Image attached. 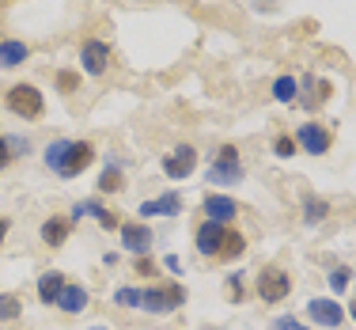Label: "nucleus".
Here are the masks:
<instances>
[{"instance_id":"obj_1","label":"nucleus","mask_w":356,"mask_h":330,"mask_svg":"<svg viewBox=\"0 0 356 330\" xmlns=\"http://www.w3.org/2000/svg\"><path fill=\"white\" fill-rule=\"evenodd\" d=\"M42 159H46V167L54 175H61V179H76V175H83L91 167V159H95V145L91 141H54V145H46L42 152Z\"/></svg>"},{"instance_id":"obj_2","label":"nucleus","mask_w":356,"mask_h":330,"mask_svg":"<svg viewBox=\"0 0 356 330\" xmlns=\"http://www.w3.org/2000/svg\"><path fill=\"white\" fill-rule=\"evenodd\" d=\"M205 179L213 182V186H235V182H243V159H239V152H235L232 145H220L216 156H213V164H209V171H205Z\"/></svg>"},{"instance_id":"obj_3","label":"nucleus","mask_w":356,"mask_h":330,"mask_svg":"<svg viewBox=\"0 0 356 330\" xmlns=\"http://www.w3.org/2000/svg\"><path fill=\"white\" fill-rule=\"evenodd\" d=\"M182 304H186L182 285H152V289H140V308L148 315H167V311L182 308Z\"/></svg>"},{"instance_id":"obj_4","label":"nucleus","mask_w":356,"mask_h":330,"mask_svg":"<svg viewBox=\"0 0 356 330\" xmlns=\"http://www.w3.org/2000/svg\"><path fill=\"white\" fill-rule=\"evenodd\" d=\"M4 103L19 118H42V110H46V99H42V91L35 84H15V88H8Z\"/></svg>"},{"instance_id":"obj_5","label":"nucleus","mask_w":356,"mask_h":330,"mask_svg":"<svg viewBox=\"0 0 356 330\" xmlns=\"http://www.w3.org/2000/svg\"><path fill=\"white\" fill-rule=\"evenodd\" d=\"M254 289H258V296L266 304H281L288 292H292V277L284 274V269H277V266H266L258 274V281H254Z\"/></svg>"},{"instance_id":"obj_6","label":"nucleus","mask_w":356,"mask_h":330,"mask_svg":"<svg viewBox=\"0 0 356 330\" xmlns=\"http://www.w3.org/2000/svg\"><path fill=\"white\" fill-rule=\"evenodd\" d=\"M330 145H334V137H330V129L318 122H303L300 129H296V148L311 152V156H326Z\"/></svg>"},{"instance_id":"obj_7","label":"nucleus","mask_w":356,"mask_h":330,"mask_svg":"<svg viewBox=\"0 0 356 330\" xmlns=\"http://www.w3.org/2000/svg\"><path fill=\"white\" fill-rule=\"evenodd\" d=\"M80 69L88 72V76H95V80L110 69V46H106L103 38H88L80 46Z\"/></svg>"},{"instance_id":"obj_8","label":"nucleus","mask_w":356,"mask_h":330,"mask_svg":"<svg viewBox=\"0 0 356 330\" xmlns=\"http://www.w3.org/2000/svg\"><path fill=\"white\" fill-rule=\"evenodd\" d=\"M193 243H197V251L205 258H220V251H224L227 243V224H216V220H201L197 235H193Z\"/></svg>"},{"instance_id":"obj_9","label":"nucleus","mask_w":356,"mask_h":330,"mask_svg":"<svg viewBox=\"0 0 356 330\" xmlns=\"http://www.w3.org/2000/svg\"><path fill=\"white\" fill-rule=\"evenodd\" d=\"M193 164H197V148H193V145H175V148L163 156L167 179H190Z\"/></svg>"},{"instance_id":"obj_10","label":"nucleus","mask_w":356,"mask_h":330,"mask_svg":"<svg viewBox=\"0 0 356 330\" xmlns=\"http://www.w3.org/2000/svg\"><path fill=\"white\" fill-rule=\"evenodd\" d=\"M307 315H311V323H318V327H341L345 323L341 304L326 300V296H311V300H307Z\"/></svg>"},{"instance_id":"obj_11","label":"nucleus","mask_w":356,"mask_h":330,"mask_svg":"<svg viewBox=\"0 0 356 330\" xmlns=\"http://www.w3.org/2000/svg\"><path fill=\"white\" fill-rule=\"evenodd\" d=\"M152 239H156V235H152V228L148 224H140V220H129V224H122V247L129 251V255H148L152 251Z\"/></svg>"},{"instance_id":"obj_12","label":"nucleus","mask_w":356,"mask_h":330,"mask_svg":"<svg viewBox=\"0 0 356 330\" xmlns=\"http://www.w3.org/2000/svg\"><path fill=\"white\" fill-rule=\"evenodd\" d=\"M201 209H205V220H216V224H232L239 217V201L227 198V194H209Z\"/></svg>"},{"instance_id":"obj_13","label":"nucleus","mask_w":356,"mask_h":330,"mask_svg":"<svg viewBox=\"0 0 356 330\" xmlns=\"http://www.w3.org/2000/svg\"><path fill=\"white\" fill-rule=\"evenodd\" d=\"M178 213H182V198H178V194H159V198H152V201H144V205H140L144 220H152V217H178Z\"/></svg>"},{"instance_id":"obj_14","label":"nucleus","mask_w":356,"mask_h":330,"mask_svg":"<svg viewBox=\"0 0 356 330\" xmlns=\"http://www.w3.org/2000/svg\"><path fill=\"white\" fill-rule=\"evenodd\" d=\"M88 304H91L88 289H83V285H76V281H69V285L61 289V296H57V308L69 311V315H80V311H88Z\"/></svg>"},{"instance_id":"obj_15","label":"nucleus","mask_w":356,"mask_h":330,"mask_svg":"<svg viewBox=\"0 0 356 330\" xmlns=\"http://www.w3.org/2000/svg\"><path fill=\"white\" fill-rule=\"evenodd\" d=\"M31 57V46L19 38H0V69H19Z\"/></svg>"},{"instance_id":"obj_16","label":"nucleus","mask_w":356,"mask_h":330,"mask_svg":"<svg viewBox=\"0 0 356 330\" xmlns=\"http://www.w3.org/2000/svg\"><path fill=\"white\" fill-rule=\"evenodd\" d=\"M69 232H72L69 217H49L46 224H42V239H46V247H61V243L69 239Z\"/></svg>"},{"instance_id":"obj_17","label":"nucleus","mask_w":356,"mask_h":330,"mask_svg":"<svg viewBox=\"0 0 356 330\" xmlns=\"http://www.w3.org/2000/svg\"><path fill=\"white\" fill-rule=\"evenodd\" d=\"M65 285H69V277L57 274V269L42 274V277H38V300H42V304H57V296H61Z\"/></svg>"},{"instance_id":"obj_18","label":"nucleus","mask_w":356,"mask_h":330,"mask_svg":"<svg viewBox=\"0 0 356 330\" xmlns=\"http://www.w3.org/2000/svg\"><path fill=\"white\" fill-rule=\"evenodd\" d=\"M296 95H300V80H296V76H277L273 80V99L277 103H296Z\"/></svg>"},{"instance_id":"obj_19","label":"nucleus","mask_w":356,"mask_h":330,"mask_svg":"<svg viewBox=\"0 0 356 330\" xmlns=\"http://www.w3.org/2000/svg\"><path fill=\"white\" fill-rule=\"evenodd\" d=\"M122 190V167L118 159H106V171L99 175V194H118Z\"/></svg>"},{"instance_id":"obj_20","label":"nucleus","mask_w":356,"mask_h":330,"mask_svg":"<svg viewBox=\"0 0 356 330\" xmlns=\"http://www.w3.org/2000/svg\"><path fill=\"white\" fill-rule=\"evenodd\" d=\"M326 217H330V201L326 198H307V201H303V220H307L311 228L322 224Z\"/></svg>"},{"instance_id":"obj_21","label":"nucleus","mask_w":356,"mask_h":330,"mask_svg":"<svg viewBox=\"0 0 356 330\" xmlns=\"http://www.w3.org/2000/svg\"><path fill=\"white\" fill-rule=\"evenodd\" d=\"M19 311H23V304L15 300L12 292H0V323H8V319H19Z\"/></svg>"},{"instance_id":"obj_22","label":"nucleus","mask_w":356,"mask_h":330,"mask_svg":"<svg viewBox=\"0 0 356 330\" xmlns=\"http://www.w3.org/2000/svg\"><path fill=\"white\" fill-rule=\"evenodd\" d=\"M114 304H118V308H140V289H133V285H122V289L114 292Z\"/></svg>"},{"instance_id":"obj_23","label":"nucleus","mask_w":356,"mask_h":330,"mask_svg":"<svg viewBox=\"0 0 356 330\" xmlns=\"http://www.w3.org/2000/svg\"><path fill=\"white\" fill-rule=\"evenodd\" d=\"M243 251H247V239H243L239 232H227V243H224V251H220V258H239Z\"/></svg>"},{"instance_id":"obj_24","label":"nucleus","mask_w":356,"mask_h":330,"mask_svg":"<svg viewBox=\"0 0 356 330\" xmlns=\"http://www.w3.org/2000/svg\"><path fill=\"white\" fill-rule=\"evenodd\" d=\"M349 281H353V269L349 266L330 269V289H334V292H345V289H349Z\"/></svg>"},{"instance_id":"obj_25","label":"nucleus","mask_w":356,"mask_h":330,"mask_svg":"<svg viewBox=\"0 0 356 330\" xmlns=\"http://www.w3.org/2000/svg\"><path fill=\"white\" fill-rule=\"evenodd\" d=\"M57 88H61L65 95H72V91L80 88V72H69V69H61V72H57Z\"/></svg>"},{"instance_id":"obj_26","label":"nucleus","mask_w":356,"mask_h":330,"mask_svg":"<svg viewBox=\"0 0 356 330\" xmlns=\"http://www.w3.org/2000/svg\"><path fill=\"white\" fill-rule=\"evenodd\" d=\"M273 152H277L281 159H288V156H296L300 148H296V141H292V137H284V133H281V137L273 141Z\"/></svg>"},{"instance_id":"obj_27","label":"nucleus","mask_w":356,"mask_h":330,"mask_svg":"<svg viewBox=\"0 0 356 330\" xmlns=\"http://www.w3.org/2000/svg\"><path fill=\"white\" fill-rule=\"evenodd\" d=\"M91 217H95L99 224L106 228V232H114V228H118V220H114V213H110V209H103V205H99V209H95V213H91Z\"/></svg>"},{"instance_id":"obj_28","label":"nucleus","mask_w":356,"mask_h":330,"mask_svg":"<svg viewBox=\"0 0 356 330\" xmlns=\"http://www.w3.org/2000/svg\"><path fill=\"white\" fill-rule=\"evenodd\" d=\"M137 274H140V277H156L159 269H156V262H152L148 255H140V258H137Z\"/></svg>"},{"instance_id":"obj_29","label":"nucleus","mask_w":356,"mask_h":330,"mask_svg":"<svg viewBox=\"0 0 356 330\" xmlns=\"http://www.w3.org/2000/svg\"><path fill=\"white\" fill-rule=\"evenodd\" d=\"M273 330H307V327H303L300 319H292V315H281V319L273 323Z\"/></svg>"},{"instance_id":"obj_30","label":"nucleus","mask_w":356,"mask_h":330,"mask_svg":"<svg viewBox=\"0 0 356 330\" xmlns=\"http://www.w3.org/2000/svg\"><path fill=\"white\" fill-rule=\"evenodd\" d=\"M12 156H15V152H12V145H8L4 137H0V171H4L8 164H12Z\"/></svg>"},{"instance_id":"obj_31","label":"nucleus","mask_w":356,"mask_h":330,"mask_svg":"<svg viewBox=\"0 0 356 330\" xmlns=\"http://www.w3.org/2000/svg\"><path fill=\"white\" fill-rule=\"evenodd\" d=\"M232 300H247L243 296V274H232Z\"/></svg>"},{"instance_id":"obj_32","label":"nucleus","mask_w":356,"mask_h":330,"mask_svg":"<svg viewBox=\"0 0 356 330\" xmlns=\"http://www.w3.org/2000/svg\"><path fill=\"white\" fill-rule=\"evenodd\" d=\"M163 266L171 269V274H182V262H178L175 255H167V258H163Z\"/></svg>"},{"instance_id":"obj_33","label":"nucleus","mask_w":356,"mask_h":330,"mask_svg":"<svg viewBox=\"0 0 356 330\" xmlns=\"http://www.w3.org/2000/svg\"><path fill=\"white\" fill-rule=\"evenodd\" d=\"M4 235H8V220L0 217V239H4Z\"/></svg>"},{"instance_id":"obj_34","label":"nucleus","mask_w":356,"mask_h":330,"mask_svg":"<svg viewBox=\"0 0 356 330\" xmlns=\"http://www.w3.org/2000/svg\"><path fill=\"white\" fill-rule=\"evenodd\" d=\"M91 330H110V327H106V323H95V327H91Z\"/></svg>"},{"instance_id":"obj_35","label":"nucleus","mask_w":356,"mask_h":330,"mask_svg":"<svg viewBox=\"0 0 356 330\" xmlns=\"http://www.w3.org/2000/svg\"><path fill=\"white\" fill-rule=\"evenodd\" d=\"M349 315H353V319H356V300H353V308H349Z\"/></svg>"}]
</instances>
